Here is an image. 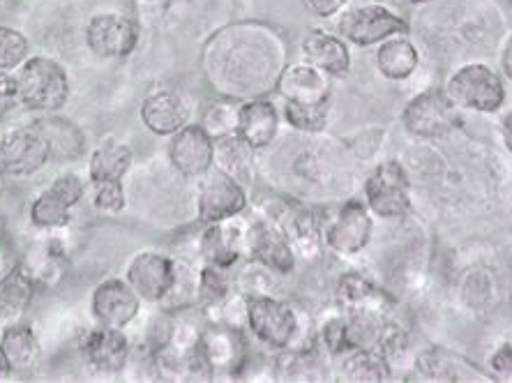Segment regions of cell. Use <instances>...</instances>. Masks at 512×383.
Instances as JSON below:
<instances>
[{"instance_id":"cell-1","label":"cell","mask_w":512,"mask_h":383,"mask_svg":"<svg viewBox=\"0 0 512 383\" xmlns=\"http://www.w3.org/2000/svg\"><path fill=\"white\" fill-rule=\"evenodd\" d=\"M289 63V42L266 21H236L203 42L199 65L206 84L222 97L252 100L277 88Z\"/></svg>"},{"instance_id":"cell-2","label":"cell","mask_w":512,"mask_h":383,"mask_svg":"<svg viewBox=\"0 0 512 383\" xmlns=\"http://www.w3.org/2000/svg\"><path fill=\"white\" fill-rule=\"evenodd\" d=\"M247 333L273 354L316 347V326L310 310L282 296L247 298Z\"/></svg>"},{"instance_id":"cell-3","label":"cell","mask_w":512,"mask_h":383,"mask_svg":"<svg viewBox=\"0 0 512 383\" xmlns=\"http://www.w3.org/2000/svg\"><path fill=\"white\" fill-rule=\"evenodd\" d=\"M443 93L459 111L473 114H499L506 104V79L496 67L483 60H469L457 65L443 81Z\"/></svg>"},{"instance_id":"cell-4","label":"cell","mask_w":512,"mask_h":383,"mask_svg":"<svg viewBox=\"0 0 512 383\" xmlns=\"http://www.w3.org/2000/svg\"><path fill=\"white\" fill-rule=\"evenodd\" d=\"M250 367L247 330L208 321L197 349V381L240 379Z\"/></svg>"},{"instance_id":"cell-5","label":"cell","mask_w":512,"mask_h":383,"mask_svg":"<svg viewBox=\"0 0 512 383\" xmlns=\"http://www.w3.org/2000/svg\"><path fill=\"white\" fill-rule=\"evenodd\" d=\"M256 213L266 215L268 220L280 224V229L289 238V243L296 252L298 261H316L323 252V220L316 215L312 206L303 204V201L293 197H282V194H273V197L261 199L254 204Z\"/></svg>"},{"instance_id":"cell-6","label":"cell","mask_w":512,"mask_h":383,"mask_svg":"<svg viewBox=\"0 0 512 383\" xmlns=\"http://www.w3.org/2000/svg\"><path fill=\"white\" fill-rule=\"evenodd\" d=\"M14 74H17L21 107L28 111L56 114L70 100V74L56 58L30 56Z\"/></svg>"},{"instance_id":"cell-7","label":"cell","mask_w":512,"mask_h":383,"mask_svg":"<svg viewBox=\"0 0 512 383\" xmlns=\"http://www.w3.org/2000/svg\"><path fill=\"white\" fill-rule=\"evenodd\" d=\"M406 30H409V21L404 14H399L395 7L386 3H379V0L349 5L335 19V33L358 49L379 47L383 40L397 33H406Z\"/></svg>"},{"instance_id":"cell-8","label":"cell","mask_w":512,"mask_h":383,"mask_svg":"<svg viewBox=\"0 0 512 383\" xmlns=\"http://www.w3.org/2000/svg\"><path fill=\"white\" fill-rule=\"evenodd\" d=\"M363 201L379 220H404L411 210V180L404 164L397 160L376 164L363 183Z\"/></svg>"},{"instance_id":"cell-9","label":"cell","mask_w":512,"mask_h":383,"mask_svg":"<svg viewBox=\"0 0 512 383\" xmlns=\"http://www.w3.org/2000/svg\"><path fill=\"white\" fill-rule=\"evenodd\" d=\"M365 201L351 199L335 210L323 222V247H328L335 257L351 259L363 254L372 243L374 220Z\"/></svg>"},{"instance_id":"cell-10","label":"cell","mask_w":512,"mask_h":383,"mask_svg":"<svg viewBox=\"0 0 512 383\" xmlns=\"http://www.w3.org/2000/svg\"><path fill=\"white\" fill-rule=\"evenodd\" d=\"M404 130L420 141H436L448 137L459 120V109L448 100L443 88H427L413 95L402 111Z\"/></svg>"},{"instance_id":"cell-11","label":"cell","mask_w":512,"mask_h":383,"mask_svg":"<svg viewBox=\"0 0 512 383\" xmlns=\"http://www.w3.org/2000/svg\"><path fill=\"white\" fill-rule=\"evenodd\" d=\"M51 162L47 139L37 123L0 130V171L7 178H28Z\"/></svg>"},{"instance_id":"cell-12","label":"cell","mask_w":512,"mask_h":383,"mask_svg":"<svg viewBox=\"0 0 512 383\" xmlns=\"http://www.w3.org/2000/svg\"><path fill=\"white\" fill-rule=\"evenodd\" d=\"M141 26L120 12H100L86 26V47L100 60H125L139 47Z\"/></svg>"},{"instance_id":"cell-13","label":"cell","mask_w":512,"mask_h":383,"mask_svg":"<svg viewBox=\"0 0 512 383\" xmlns=\"http://www.w3.org/2000/svg\"><path fill=\"white\" fill-rule=\"evenodd\" d=\"M247 259L266 266L280 277L291 275L298 266V257L286 238L280 224L268 220L266 215H247Z\"/></svg>"},{"instance_id":"cell-14","label":"cell","mask_w":512,"mask_h":383,"mask_svg":"<svg viewBox=\"0 0 512 383\" xmlns=\"http://www.w3.org/2000/svg\"><path fill=\"white\" fill-rule=\"evenodd\" d=\"M79 356L86 370L100 377H118L132 363L134 347L127 330L95 326L81 337Z\"/></svg>"},{"instance_id":"cell-15","label":"cell","mask_w":512,"mask_h":383,"mask_svg":"<svg viewBox=\"0 0 512 383\" xmlns=\"http://www.w3.org/2000/svg\"><path fill=\"white\" fill-rule=\"evenodd\" d=\"M125 280L146 305H162L176 277V257L160 250H139L127 259Z\"/></svg>"},{"instance_id":"cell-16","label":"cell","mask_w":512,"mask_h":383,"mask_svg":"<svg viewBox=\"0 0 512 383\" xmlns=\"http://www.w3.org/2000/svg\"><path fill=\"white\" fill-rule=\"evenodd\" d=\"M250 208V192L243 183L215 167L201 178L197 192V220L199 224L222 222L229 217L243 215Z\"/></svg>"},{"instance_id":"cell-17","label":"cell","mask_w":512,"mask_h":383,"mask_svg":"<svg viewBox=\"0 0 512 383\" xmlns=\"http://www.w3.org/2000/svg\"><path fill=\"white\" fill-rule=\"evenodd\" d=\"M199 257L201 264L220 268H236L247 259V213L201 224Z\"/></svg>"},{"instance_id":"cell-18","label":"cell","mask_w":512,"mask_h":383,"mask_svg":"<svg viewBox=\"0 0 512 383\" xmlns=\"http://www.w3.org/2000/svg\"><path fill=\"white\" fill-rule=\"evenodd\" d=\"M143 300L137 296L125 277H107L95 284L90 294V314L95 326L127 330L139 319Z\"/></svg>"},{"instance_id":"cell-19","label":"cell","mask_w":512,"mask_h":383,"mask_svg":"<svg viewBox=\"0 0 512 383\" xmlns=\"http://www.w3.org/2000/svg\"><path fill=\"white\" fill-rule=\"evenodd\" d=\"M194 111L192 97L183 90L162 86L153 88L143 97L139 107V118L143 127L155 137H171L185 125H190Z\"/></svg>"},{"instance_id":"cell-20","label":"cell","mask_w":512,"mask_h":383,"mask_svg":"<svg viewBox=\"0 0 512 383\" xmlns=\"http://www.w3.org/2000/svg\"><path fill=\"white\" fill-rule=\"evenodd\" d=\"M406 377L416 381H494L485 367L439 344L420 349Z\"/></svg>"},{"instance_id":"cell-21","label":"cell","mask_w":512,"mask_h":383,"mask_svg":"<svg viewBox=\"0 0 512 383\" xmlns=\"http://www.w3.org/2000/svg\"><path fill=\"white\" fill-rule=\"evenodd\" d=\"M167 157L178 176L203 178L215 167V139H210L199 123H190L171 134Z\"/></svg>"},{"instance_id":"cell-22","label":"cell","mask_w":512,"mask_h":383,"mask_svg":"<svg viewBox=\"0 0 512 383\" xmlns=\"http://www.w3.org/2000/svg\"><path fill=\"white\" fill-rule=\"evenodd\" d=\"M328 72L321 67L312 65L310 60L300 58L293 63H286V67L277 81L275 93L282 97L284 102H303V104H321L335 100V84Z\"/></svg>"},{"instance_id":"cell-23","label":"cell","mask_w":512,"mask_h":383,"mask_svg":"<svg viewBox=\"0 0 512 383\" xmlns=\"http://www.w3.org/2000/svg\"><path fill=\"white\" fill-rule=\"evenodd\" d=\"M335 305L342 312L353 314H381V317H393L395 305L386 289L376 287L370 277L358 273V270H346L335 284Z\"/></svg>"},{"instance_id":"cell-24","label":"cell","mask_w":512,"mask_h":383,"mask_svg":"<svg viewBox=\"0 0 512 383\" xmlns=\"http://www.w3.org/2000/svg\"><path fill=\"white\" fill-rule=\"evenodd\" d=\"M300 56L310 60L312 65L321 67L333 79H342L351 72L353 54L351 44L337 35L335 30L312 28L300 42Z\"/></svg>"},{"instance_id":"cell-25","label":"cell","mask_w":512,"mask_h":383,"mask_svg":"<svg viewBox=\"0 0 512 383\" xmlns=\"http://www.w3.org/2000/svg\"><path fill=\"white\" fill-rule=\"evenodd\" d=\"M280 127L282 111L268 97H252V100H243L240 104L238 137L256 153L275 144V139L280 137Z\"/></svg>"},{"instance_id":"cell-26","label":"cell","mask_w":512,"mask_h":383,"mask_svg":"<svg viewBox=\"0 0 512 383\" xmlns=\"http://www.w3.org/2000/svg\"><path fill=\"white\" fill-rule=\"evenodd\" d=\"M376 72L393 84H404L420 70V49L409 33H397L383 40L374 51Z\"/></svg>"},{"instance_id":"cell-27","label":"cell","mask_w":512,"mask_h":383,"mask_svg":"<svg viewBox=\"0 0 512 383\" xmlns=\"http://www.w3.org/2000/svg\"><path fill=\"white\" fill-rule=\"evenodd\" d=\"M0 351L12 377H28L42 363V344L28 321H19L0 333Z\"/></svg>"},{"instance_id":"cell-28","label":"cell","mask_w":512,"mask_h":383,"mask_svg":"<svg viewBox=\"0 0 512 383\" xmlns=\"http://www.w3.org/2000/svg\"><path fill=\"white\" fill-rule=\"evenodd\" d=\"M35 123L42 130L44 139H47L51 162L70 164L86 155V134L74 120L56 114H42V118H37Z\"/></svg>"},{"instance_id":"cell-29","label":"cell","mask_w":512,"mask_h":383,"mask_svg":"<svg viewBox=\"0 0 512 383\" xmlns=\"http://www.w3.org/2000/svg\"><path fill=\"white\" fill-rule=\"evenodd\" d=\"M273 377L280 381H326L333 379L330 358L319 347L286 349L275 354Z\"/></svg>"},{"instance_id":"cell-30","label":"cell","mask_w":512,"mask_h":383,"mask_svg":"<svg viewBox=\"0 0 512 383\" xmlns=\"http://www.w3.org/2000/svg\"><path fill=\"white\" fill-rule=\"evenodd\" d=\"M330 370L337 381H388L395 377L388 360L372 349H346L330 360Z\"/></svg>"},{"instance_id":"cell-31","label":"cell","mask_w":512,"mask_h":383,"mask_svg":"<svg viewBox=\"0 0 512 383\" xmlns=\"http://www.w3.org/2000/svg\"><path fill=\"white\" fill-rule=\"evenodd\" d=\"M134 164L132 148L123 139L102 137L88 155V178L90 180H123L130 174Z\"/></svg>"},{"instance_id":"cell-32","label":"cell","mask_w":512,"mask_h":383,"mask_svg":"<svg viewBox=\"0 0 512 383\" xmlns=\"http://www.w3.org/2000/svg\"><path fill=\"white\" fill-rule=\"evenodd\" d=\"M35 294L37 284L21 264L7 280L0 282V333L26 319Z\"/></svg>"},{"instance_id":"cell-33","label":"cell","mask_w":512,"mask_h":383,"mask_svg":"<svg viewBox=\"0 0 512 383\" xmlns=\"http://www.w3.org/2000/svg\"><path fill=\"white\" fill-rule=\"evenodd\" d=\"M215 169L247 187L256 178V150L247 146L238 134L215 141Z\"/></svg>"},{"instance_id":"cell-34","label":"cell","mask_w":512,"mask_h":383,"mask_svg":"<svg viewBox=\"0 0 512 383\" xmlns=\"http://www.w3.org/2000/svg\"><path fill=\"white\" fill-rule=\"evenodd\" d=\"M72 206H67L63 199L56 197L54 192L44 190L30 201L28 208V222L30 227L44 234H54V231H63L72 224Z\"/></svg>"},{"instance_id":"cell-35","label":"cell","mask_w":512,"mask_h":383,"mask_svg":"<svg viewBox=\"0 0 512 383\" xmlns=\"http://www.w3.org/2000/svg\"><path fill=\"white\" fill-rule=\"evenodd\" d=\"M240 104H243V100L217 95V100H213L203 109L199 125L206 130L210 139L220 141L227 137H236L240 123Z\"/></svg>"},{"instance_id":"cell-36","label":"cell","mask_w":512,"mask_h":383,"mask_svg":"<svg viewBox=\"0 0 512 383\" xmlns=\"http://www.w3.org/2000/svg\"><path fill=\"white\" fill-rule=\"evenodd\" d=\"M201 294V266L194 261L176 257V277L169 296L162 300L164 310H178V307H199Z\"/></svg>"},{"instance_id":"cell-37","label":"cell","mask_w":512,"mask_h":383,"mask_svg":"<svg viewBox=\"0 0 512 383\" xmlns=\"http://www.w3.org/2000/svg\"><path fill=\"white\" fill-rule=\"evenodd\" d=\"M314 326L316 347H319L330 360L349 349V340H346V314L337 305L323 310L321 317L314 319Z\"/></svg>"},{"instance_id":"cell-38","label":"cell","mask_w":512,"mask_h":383,"mask_svg":"<svg viewBox=\"0 0 512 383\" xmlns=\"http://www.w3.org/2000/svg\"><path fill=\"white\" fill-rule=\"evenodd\" d=\"M330 111L333 102L321 104H303V102H284V123L300 134H321L330 123Z\"/></svg>"},{"instance_id":"cell-39","label":"cell","mask_w":512,"mask_h":383,"mask_svg":"<svg viewBox=\"0 0 512 383\" xmlns=\"http://www.w3.org/2000/svg\"><path fill=\"white\" fill-rule=\"evenodd\" d=\"M63 250H58V247L47 240L40 250H33L30 252V259L24 261L26 273L33 277V282L37 284V289L42 287H51V284H56L60 280V275H63Z\"/></svg>"},{"instance_id":"cell-40","label":"cell","mask_w":512,"mask_h":383,"mask_svg":"<svg viewBox=\"0 0 512 383\" xmlns=\"http://www.w3.org/2000/svg\"><path fill=\"white\" fill-rule=\"evenodd\" d=\"M231 291H236V268H220L208 264L201 266V310H210V307L222 303Z\"/></svg>"},{"instance_id":"cell-41","label":"cell","mask_w":512,"mask_h":383,"mask_svg":"<svg viewBox=\"0 0 512 383\" xmlns=\"http://www.w3.org/2000/svg\"><path fill=\"white\" fill-rule=\"evenodd\" d=\"M238 268V266H236ZM277 273L247 259V264L236 270V289L247 298L252 296H280L277 294Z\"/></svg>"},{"instance_id":"cell-42","label":"cell","mask_w":512,"mask_h":383,"mask_svg":"<svg viewBox=\"0 0 512 383\" xmlns=\"http://www.w3.org/2000/svg\"><path fill=\"white\" fill-rule=\"evenodd\" d=\"M88 197L97 213L104 215H120L127 208L123 180H90Z\"/></svg>"},{"instance_id":"cell-43","label":"cell","mask_w":512,"mask_h":383,"mask_svg":"<svg viewBox=\"0 0 512 383\" xmlns=\"http://www.w3.org/2000/svg\"><path fill=\"white\" fill-rule=\"evenodd\" d=\"M30 56L28 37L14 26H0V72H17Z\"/></svg>"},{"instance_id":"cell-44","label":"cell","mask_w":512,"mask_h":383,"mask_svg":"<svg viewBox=\"0 0 512 383\" xmlns=\"http://www.w3.org/2000/svg\"><path fill=\"white\" fill-rule=\"evenodd\" d=\"M49 190L65 201L67 206L77 208L88 194V183L77 174H60L49 185Z\"/></svg>"},{"instance_id":"cell-45","label":"cell","mask_w":512,"mask_h":383,"mask_svg":"<svg viewBox=\"0 0 512 383\" xmlns=\"http://www.w3.org/2000/svg\"><path fill=\"white\" fill-rule=\"evenodd\" d=\"M485 370L492 374L494 381H512V337L501 340L489 351Z\"/></svg>"},{"instance_id":"cell-46","label":"cell","mask_w":512,"mask_h":383,"mask_svg":"<svg viewBox=\"0 0 512 383\" xmlns=\"http://www.w3.org/2000/svg\"><path fill=\"white\" fill-rule=\"evenodd\" d=\"M312 17L321 21H335L351 5V0H300Z\"/></svg>"},{"instance_id":"cell-47","label":"cell","mask_w":512,"mask_h":383,"mask_svg":"<svg viewBox=\"0 0 512 383\" xmlns=\"http://www.w3.org/2000/svg\"><path fill=\"white\" fill-rule=\"evenodd\" d=\"M17 107H21L17 74L0 72V116L10 114V111H14Z\"/></svg>"},{"instance_id":"cell-48","label":"cell","mask_w":512,"mask_h":383,"mask_svg":"<svg viewBox=\"0 0 512 383\" xmlns=\"http://www.w3.org/2000/svg\"><path fill=\"white\" fill-rule=\"evenodd\" d=\"M19 264L21 261L17 259V252L3 240V243H0V282L7 280V277L19 268Z\"/></svg>"},{"instance_id":"cell-49","label":"cell","mask_w":512,"mask_h":383,"mask_svg":"<svg viewBox=\"0 0 512 383\" xmlns=\"http://www.w3.org/2000/svg\"><path fill=\"white\" fill-rule=\"evenodd\" d=\"M499 72L508 84H512V28L508 30V35L503 37L501 54H499Z\"/></svg>"},{"instance_id":"cell-50","label":"cell","mask_w":512,"mask_h":383,"mask_svg":"<svg viewBox=\"0 0 512 383\" xmlns=\"http://www.w3.org/2000/svg\"><path fill=\"white\" fill-rule=\"evenodd\" d=\"M499 134H501L503 146H506L508 153L512 155V109H508L506 114L499 118Z\"/></svg>"},{"instance_id":"cell-51","label":"cell","mask_w":512,"mask_h":383,"mask_svg":"<svg viewBox=\"0 0 512 383\" xmlns=\"http://www.w3.org/2000/svg\"><path fill=\"white\" fill-rule=\"evenodd\" d=\"M5 234H7V220H5L3 210H0V243L5 240Z\"/></svg>"},{"instance_id":"cell-52","label":"cell","mask_w":512,"mask_h":383,"mask_svg":"<svg viewBox=\"0 0 512 383\" xmlns=\"http://www.w3.org/2000/svg\"><path fill=\"white\" fill-rule=\"evenodd\" d=\"M5 180H7V176L3 174V171H0V197L5 194Z\"/></svg>"},{"instance_id":"cell-53","label":"cell","mask_w":512,"mask_h":383,"mask_svg":"<svg viewBox=\"0 0 512 383\" xmlns=\"http://www.w3.org/2000/svg\"><path fill=\"white\" fill-rule=\"evenodd\" d=\"M404 3H409V5H413V7H418V5H427L429 0H404Z\"/></svg>"},{"instance_id":"cell-54","label":"cell","mask_w":512,"mask_h":383,"mask_svg":"<svg viewBox=\"0 0 512 383\" xmlns=\"http://www.w3.org/2000/svg\"><path fill=\"white\" fill-rule=\"evenodd\" d=\"M164 3H169V0H157V5H164Z\"/></svg>"},{"instance_id":"cell-55","label":"cell","mask_w":512,"mask_h":383,"mask_svg":"<svg viewBox=\"0 0 512 383\" xmlns=\"http://www.w3.org/2000/svg\"><path fill=\"white\" fill-rule=\"evenodd\" d=\"M510 3H512V0H510Z\"/></svg>"}]
</instances>
